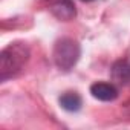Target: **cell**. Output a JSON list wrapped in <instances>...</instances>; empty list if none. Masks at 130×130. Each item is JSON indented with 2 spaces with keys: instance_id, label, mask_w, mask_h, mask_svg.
Masks as SVG:
<instances>
[{
  "instance_id": "5b68a950",
  "label": "cell",
  "mask_w": 130,
  "mask_h": 130,
  "mask_svg": "<svg viewBox=\"0 0 130 130\" xmlns=\"http://www.w3.org/2000/svg\"><path fill=\"white\" fill-rule=\"evenodd\" d=\"M112 80L116 84H128L130 83V61L128 60H118L113 63V66L110 69Z\"/></svg>"
},
{
  "instance_id": "3957f363",
  "label": "cell",
  "mask_w": 130,
  "mask_h": 130,
  "mask_svg": "<svg viewBox=\"0 0 130 130\" xmlns=\"http://www.w3.org/2000/svg\"><path fill=\"white\" fill-rule=\"evenodd\" d=\"M51 12L61 22H71L77 15V8L72 0H55L51 5Z\"/></svg>"
},
{
  "instance_id": "8992f818",
  "label": "cell",
  "mask_w": 130,
  "mask_h": 130,
  "mask_svg": "<svg viewBox=\"0 0 130 130\" xmlns=\"http://www.w3.org/2000/svg\"><path fill=\"white\" fill-rule=\"evenodd\" d=\"M60 106L68 112H78L83 106V100L77 92H64L60 96Z\"/></svg>"
},
{
  "instance_id": "277c9868",
  "label": "cell",
  "mask_w": 130,
  "mask_h": 130,
  "mask_svg": "<svg viewBox=\"0 0 130 130\" xmlns=\"http://www.w3.org/2000/svg\"><path fill=\"white\" fill-rule=\"evenodd\" d=\"M90 93L95 100L104 101V103H110V101H115L118 98L116 86L112 84V83H104V81L93 83L90 86Z\"/></svg>"
},
{
  "instance_id": "6da1fadb",
  "label": "cell",
  "mask_w": 130,
  "mask_h": 130,
  "mask_svg": "<svg viewBox=\"0 0 130 130\" xmlns=\"http://www.w3.org/2000/svg\"><path fill=\"white\" fill-rule=\"evenodd\" d=\"M29 47L26 43L14 41L3 47L0 52V80L6 81L12 77H17L29 60Z\"/></svg>"
},
{
  "instance_id": "7a4b0ae2",
  "label": "cell",
  "mask_w": 130,
  "mask_h": 130,
  "mask_svg": "<svg viewBox=\"0 0 130 130\" xmlns=\"http://www.w3.org/2000/svg\"><path fill=\"white\" fill-rule=\"evenodd\" d=\"M81 55V47L78 41L72 38H61L54 46V63L55 66L61 71H71L75 64L78 63Z\"/></svg>"
},
{
  "instance_id": "52a82bcc",
  "label": "cell",
  "mask_w": 130,
  "mask_h": 130,
  "mask_svg": "<svg viewBox=\"0 0 130 130\" xmlns=\"http://www.w3.org/2000/svg\"><path fill=\"white\" fill-rule=\"evenodd\" d=\"M81 2H92V0H81Z\"/></svg>"
}]
</instances>
